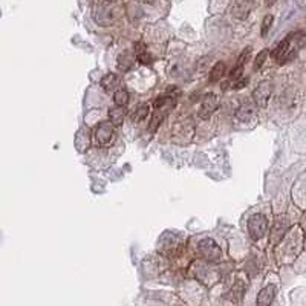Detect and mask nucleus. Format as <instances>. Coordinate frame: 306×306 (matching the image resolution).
Returning a JSON list of instances; mask_svg holds the SVG:
<instances>
[{
    "label": "nucleus",
    "mask_w": 306,
    "mask_h": 306,
    "mask_svg": "<svg viewBox=\"0 0 306 306\" xmlns=\"http://www.w3.org/2000/svg\"><path fill=\"white\" fill-rule=\"evenodd\" d=\"M123 14V6L116 2H101L94 6V19L100 26H112Z\"/></svg>",
    "instance_id": "1"
},
{
    "label": "nucleus",
    "mask_w": 306,
    "mask_h": 306,
    "mask_svg": "<svg viewBox=\"0 0 306 306\" xmlns=\"http://www.w3.org/2000/svg\"><path fill=\"white\" fill-rule=\"evenodd\" d=\"M174 104H176V100L172 96H158L156 100L153 101L155 114H153V118H152L150 126H149L150 132H156L161 123L164 121V118L169 115V111L174 107Z\"/></svg>",
    "instance_id": "2"
},
{
    "label": "nucleus",
    "mask_w": 306,
    "mask_h": 306,
    "mask_svg": "<svg viewBox=\"0 0 306 306\" xmlns=\"http://www.w3.org/2000/svg\"><path fill=\"white\" fill-rule=\"evenodd\" d=\"M268 231V219L267 216L260 214V213H256L249 217L248 221V233L251 236L253 240H259L262 239Z\"/></svg>",
    "instance_id": "3"
},
{
    "label": "nucleus",
    "mask_w": 306,
    "mask_h": 306,
    "mask_svg": "<svg viewBox=\"0 0 306 306\" xmlns=\"http://www.w3.org/2000/svg\"><path fill=\"white\" fill-rule=\"evenodd\" d=\"M198 251L202 259L209 262H219L222 257V251L213 239H204L198 245Z\"/></svg>",
    "instance_id": "4"
},
{
    "label": "nucleus",
    "mask_w": 306,
    "mask_h": 306,
    "mask_svg": "<svg viewBox=\"0 0 306 306\" xmlns=\"http://www.w3.org/2000/svg\"><path fill=\"white\" fill-rule=\"evenodd\" d=\"M95 141H96V144L98 146H101V147H106V146H111L112 144V141L115 138V130H114V126L111 123H100L96 126L95 129Z\"/></svg>",
    "instance_id": "5"
},
{
    "label": "nucleus",
    "mask_w": 306,
    "mask_h": 306,
    "mask_svg": "<svg viewBox=\"0 0 306 306\" xmlns=\"http://www.w3.org/2000/svg\"><path fill=\"white\" fill-rule=\"evenodd\" d=\"M271 91H272V86L269 81H265L256 87V91L253 92V98H254V103L259 106V107H265L267 103H268V98L271 96Z\"/></svg>",
    "instance_id": "6"
},
{
    "label": "nucleus",
    "mask_w": 306,
    "mask_h": 306,
    "mask_svg": "<svg viewBox=\"0 0 306 306\" xmlns=\"http://www.w3.org/2000/svg\"><path fill=\"white\" fill-rule=\"evenodd\" d=\"M288 217L287 216H279L276 219V224H274V228H272V233H271V242L272 244H279L282 237L287 234L288 231Z\"/></svg>",
    "instance_id": "7"
},
{
    "label": "nucleus",
    "mask_w": 306,
    "mask_h": 306,
    "mask_svg": "<svg viewBox=\"0 0 306 306\" xmlns=\"http://www.w3.org/2000/svg\"><path fill=\"white\" fill-rule=\"evenodd\" d=\"M217 107V96L214 94H207L204 95V100H202V104H201V111H199V115L201 118L207 119L213 115V112L216 111Z\"/></svg>",
    "instance_id": "8"
},
{
    "label": "nucleus",
    "mask_w": 306,
    "mask_h": 306,
    "mask_svg": "<svg viewBox=\"0 0 306 306\" xmlns=\"http://www.w3.org/2000/svg\"><path fill=\"white\" fill-rule=\"evenodd\" d=\"M277 294V287L276 285H267L264 289H260V292L257 294V306H271L272 302L276 299Z\"/></svg>",
    "instance_id": "9"
},
{
    "label": "nucleus",
    "mask_w": 306,
    "mask_h": 306,
    "mask_svg": "<svg viewBox=\"0 0 306 306\" xmlns=\"http://www.w3.org/2000/svg\"><path fill=\"white\" fill-rule=\"evenodd\" d=\"M236 118L239 119V121H242V123H249L251 119L254 118V107L251 103L245 101L239 106V109L236 111Z\"/></svg>",
    "instance_id": "10"
},
{
    "label": "nucleus",
    "mask_w": 306,
    "mask_h": 306,
    "mask_svg": "<svg viewBox=\"0 0 306 306\" xmlns=\"http://www.w3.org/2000/svg\"><path fill=\"white\" fill-rule=\"evenodd\" d=\"M251 8H253V3H251V2H242V0H240V2L233 3L231 13L237 19H245L249 14Z\"/></svg>",
    "instance_id": "11"
},
{
    "label": "nucleus",
    "mask_w": 306,
    "mask_h": 306,
    "mask_svg": "<svg viewBox=\"0 0 306 306\" xmlns=\"http://www.w3.org/2000/svg\"><path fill=\"white\" fill-rule=\"evenodd\" d=\"M119 86V76L116 74H107L101 78V87L106 92H112L118 89Z\"/></svg>",
    "instance_id": "12"
},
{
    "label": "nucleus",
    "mask_w": 306,
    "mask_h": 306,
    "mask_svg": "<svg viewBox=\"0 0 306 306\" xmlns=\"http://www.w3.org/2000/svg\"><path fill=\"white\" fill-rule=\"evenodd\" d=\"M135 56H136V60L143 64H150L152 63V56L147 52V46L144 43H136L135 45Z\"/></svg>",
    "instance_id": "13"
},
{
    "label": "nucleus",
    "mask_w": 306,
    "mask_h": 306,
    "mask_svg": "<svg viewBox=\"0 0 306 306\" xmlns=\"http://www.w3.org/2000/svg\"><path fill=\"white\" fill-rule=\"evenodd\" d=\"M126 116V111L123 107H114L109 111V123L112 126H121Z\"/></svg>",
    "instance_id": "14"
},
{
    "label": "nucleus",
    "mask_w": 306,
    "mask_h": 306,
    "mask_svg": "<svg viewBox=\"0 0 306 306\" xmlns=\"http://www.w3.org/2000/svg\"><path fill=\"white\" fill-rule=\"evenodd\" d=\"M225 63L224 61H219V63H216L214 66H213V69L210 71V76H209V80H210V83H214V81H217V80H221L222 76H224V74H225Z\"/></svg>",
    "instance_id": "15"
},
{
    "label": "nucleus",
    "mask_w": 306,
    "mask_h": 306,
    "mask_svg": "<svg viewBox=\"0 0 306 306\" xmlns=\"http://www.w3.org/2000/svg\"><path fill=\"white\" fill-rule=\"evenodd\" d=\"M149 115V106L147 104H139L135 107V111H132V114H130V116H132V119L135 123H139L143 121V119Z\"/></svg>",
    "instance_id": "16"
},
{
    "label": "nucleus",
    "mask_w": 306,
    "mask_h": 306,
    "mask_svg": "<svg viewBox=\"0 0 306 306\" xmlns=\"http://www.w3.org/2000/svg\"><path fill=\"white\" fill-rule=\"evenodd\" d=\"M114 101H115L116 107H124V106H127V103H129V92L126 89H118L115 92Z\"/></svg>",
    "instance_id": "17"
},
{
    "label": "nucleus",
    "mask_w": 306,
    "mask_h": 306,
    "mask_svg": "<svg viewBox=\"0 0 306 306\" xmlns=\"http://www.w3.org/2000/svg\"><path fill=\"white\" fill-rule=\"evenodd\" d=\"M132 66V57L129 56V54H121V56L118 57V69L119 71H127Z\"/></svg>",
    "instance_id": "18"
},
{
    "label": "nucleus",
    "mask_w": 306,
    "mask_h": 306,
    "mask_svg": "<svg viewBox=\"0 0 306 306\" xmlns=\"http://www.w3.org/2000/svg\"><path fill=\"white\" fill-rule=\"evenodd\" d=\"M267 57H268V51H267V49L260 51V52L257 54L256 60H254V69H260L262 66H264V63H265Z\"/></svg>",
    "instance_id": "19"
},
{
    "label": "nucleus",
    "mask_w": 306,
    "mask_h": 306,
    "mask_svg": "<svg viewBox=\"0 0 306 306\" xmlns=\"http://www.w3.org/2000/svg\"><path fill=\"white\" fill-rule=\"evenodd\" d=\"M249 54H251V48H249V46H247V48L244 49V52L239 56V58H237V64H236V66H244V64L247 63V60L249 58Z\"/></svg>",
    "instance_id": "20"
},
{
    "label": "nucleus",
    "mask_w": 306,
    "mask_h": 306,
    "mask_svg": "<svg viewBox=\"0 0 306 306\" xmlns=\"http://www.w3.org/2000/svg\"><path fill=\"white\" fill-rule=\"evenodd\" d=\"M272 20H274V17H272L271 14L265 16V19H264V23H262V36H265L267 32H268V29H269V28H271V25H272Z\"/></svg>",
    "instance_id": "21"
},
{
    "label": "nucleus",
    "mask_w": 306,
    "mask_h": 306,
    "mask_svg": "<svg viewBox=\"0 0 306 306\" xmlns=\"http://www.w3.org/2000/svg\"><path fill=\"white\" fill-rule=\"evenodd\" d=\"M247 83H248V80H247V78H244L242 81L239 80V81H236V83H234V86H233V87H234V89H240V87H245V84H247Z\"/></svg>",
    "instance_id": "22"
}]
</instances>
